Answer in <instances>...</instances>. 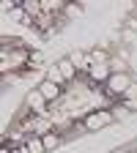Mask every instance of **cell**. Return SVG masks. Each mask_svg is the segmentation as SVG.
I'll list each match as a JSON object with an SVG mask.
<instances>
[{"label":"cell","instance_id":"cell-1","mask_svg":"<svg viewBox=\"0 0 137 153\" xmlns=\"http://www.w3.org/2000/svg\"><path fill=\"white\" fill-rule=\"evenodd\" d=\"M115 120V115H112V109H93V112H88L85 115V128L88 131H99V128H104V126H110Z\"/></svg>","mask_w":137,"mask_h":153},{"label":"cell","instance_id":"cell-12","mask_svg":"<svg viewBox=\"0 0 137 153\" xmlns=\"http://www.w3.org/2000/svg\"><path fill=\"white\" fill-rule=\"evenodd\" d=\"M121 101H126L132 109L137 107V82H132V85H129V90L124 93V99H121Z\"/></svg>","mask_w":137,"mask_h":153},{"label":"cell","instance_id":"cell-8","mask_svg":"<svg viewBox=\"0 0 137 153\" xmlns=\"http://www.w3.org/2000/svg\"><path fill=\"white\" fill-rule=\"evenodd\" d=\"M41 140H44V148L47 150H55V148H61V142H63V137L58 134L55 128L49 131V134H41Z\"/></svg>","mask_w":137,"mask_h":153},{"label":"cell","instance_id":"cell-5","mask_svg":"<svg viewBox=\"0 0 137 153\" xmlns=\"http://www.w3.org/2000/svg\"><path fill=\"white\" fill-rule=\"evenodd\" d=\"M110 66H91L88 68V76H91V82H107L110 79Z\"/></svg>","mask_w":137,"mask_h":153},{"label":"cell","instance_id":"cell-11","mask_svg":"<svg viewBox=\"0 0 137 153\" xmlns=\"http://www.w3.org/2000/svg\"><path fill=\"white\" fill-rule=\"evenodd\" d=\"M28 153H47L41 137H28Z\"/></svg>","mask_w":137,"mask_h":153},{"label":"cell","instance_id":"cell-2","mask_svg":"<svg viewBox=\"0 0 137 153\" xmlns=\"http://www.w3.org/2000/svg\"><path fill=\"white\" fill-rule=\"evenodd\" d=\"M134 79L129 74H110V79L104 82L107 85V93L112 96V99H124V93L129 90V85H132Z\"/></svg>","mask_w":137,"mask_h":153},{"label":"cell","instance_id":"cell-16","mask_svg":"<svg viewBox=\"0 0 137 153\" xmlns=\"http://www.w3.org/2000/svg\"><path fill=\"white\" fill-rule=\"evenodd\" d=\"M41 60H44V55H41V52H30V55H28V66H33V68L41 66Z\"/></svg>","mask_w":137,"mask_h":153},{"label":"cell","instance_id":"cell-10","mask_svg":"<svg viewBox=\"0 0 137 153\" xmlns=\"http://www.w3.org/2000/svg\"><path fill=\"white\" fill-rule=\"evenodd\" d=\"M44 79H49V82H55V85H66V76L61 74V68H58V66H52V68H47V76H44Z\"/></svg>","mask_w":137,"mask_h":153},{"label":"cell","instance_id":"cell-6","mask_svg":"<svg viewBox=\"0 0 137 153\" xmlns=\"http://www.w3.org/2000/svg\"><path fill=\"white\" fill-rule=\"evenodd\" d=\"M55 66L61 68V74L66 76V82H69V79H74V76H77V66L71 63V57H69V55H66V57H61V60H58Z\"/></svg>","mask_w":137,"mask_h":153},{"label":"cell","instance_id":"cell-13","mask_svg":"<svg viewBox=\"0 0 137 153\" xmlns=\"http://www.w3.org/2000/svg\"><path fill=\"white\" fill-rule=\"evenodd\" d=\"M129 109H132V107H129L126 101H124V104H115V107H112L115 120H126V118H129Z\"/></svg>","mask_w":137,"mask_h":153},{"label":"cell","instance_id":"cell-19","mask_svg":"<svg viewBox=\"0 0 137 153\" xmlns=\"http://www.w3.org/2000/svg\"><path fill=\"white\" fill-rule=\"evenodd\" d=\"M11 153H28V148H25V150H11Z\"/></svg>","mask_w":137,"mask_h":153},{"label":"cell","instance_id":"cell-4","mask_svg":"<svg viewBox=\"0 0 137 153\" xmlns=\"http://www.w3.org/2000/svg\"><path fill=\"white\" fill-rule=\"evenodd\" d=\"M36 90L41 93V96H44V99H47L49 104L61 99V85H55V82H49V79H41V82H38V88H36Z\"/></svg>","mask_w":137,"mask_h":153},{"label":"cell","instance_id":"cell-15","mask_svg":"<svg viewBox=\"0 0 137 153\" xmlns=\"http://www.w3.org/2000/svg\"><path fill=\"white\" fill-rule=\"evenodd\" d=\"M63 14H66L69 19H74V16H80V14H82V3H66Z\"/></svg>","mask_w":137,"mask_h":153},{"label":"cell","instance_id":"cell-17","mask_svg":"<svg viewBox=\"0 0 137 153\" xmlns=\"http://www.w3.org/2000/svg\"><path fill=\"white\" fill-rule=\"evenodd\" d=\"M129 55H132L129 47H118V52H115V57H121V60H126V63H129Z\"/></svg>","mask_w":137,"mask_h":153},{"label":"cell","instance_id":"cell-3","mask_svg":"<svg viewBox=\"0 0 137 153\" xmlns=\"http://www.w3.org/2000/svg\"><path fill=\"white\" fill-rule=\"evenodd\" d=\"M25 104H28V109H30V112H36L38 118H41V115L47 112V104H49V101H47L38 90H30V93H28V99H25Z\"/></svg>","mask_w":137,"mask_h":153},{"label":"cell","instance_id":"cell-7","mask_svg":"<svg viewBox=\"0 0 137 153\" xmlns=\"http://www.w3.org/2000/svg\"><path fill=\"white\" fill-rule=\"evenodd\" d=\"M69 57H71V63L77 66V71H80V68H85V71H88V68H91V57H88V52H85V49H77V52H71Z\"/></svg>","mask_w":137,"mask_h":153},{"label":"cell","instance_id":"cell-14","mask_svg":"<svg viewBox=\"0 0 137 153\" xmlns=\"http://www.w3.org/2000/svg\"><path fill=\"white\" fill-rule=\"evenodd\" d=\"M121 41H124V44H137V30L121 27Z\"/></svg>","mask_w":137,"mask_h":153},{"label":"cell","instance_id":"cell-9","mask_svg":"<svg viewBox=\"0 0 137 153\" xmlns=\"http://www.w3.org/2000/svg\"><path fill=\"white\" fill-rule=\"evenodd\" d=\"M110 71L112 74H129V63L126 60H121V57H110Z\"/></svg>","mask_w":137,"mask_h":153},{"label":"cell","instance_id":"cell-18","mask_svg":"<svg viewBox=\"0 0 137 153\" xmlns=\"http://www.w3.org/2000/svg\"><path fill=\"white\" fill-rule=\"evenodd\" d=\"M112 153H129V148H121V150H112Z\"/></svg>","mask_w":137,"mask_h":153}]
</instances>
